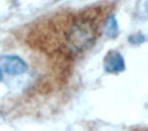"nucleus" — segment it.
<instances>
[{"label":"nucleus","instance_id":"obj_1","mask_svg":"<svg viewBox=\"0 0 148 131\" xmlns=\"http://www.w3.org/2000/svg\"><path fill=\"white\" fill-rule=\"evenodd\" d=\"M110 13L109 6L99 5L78 12L59 14L66 50L71 54H80L91 48Z\"/></svg>","mask_w":148,"mask_h":131},{"label":"nucleus","instance_id":"obj_6","mask_svg":"<svg viewBox=\"0 0 148 131\" xmlns=\"http://www.w3.org/2000/svg\"><path fill=\"white\" fill-rule=\"evenodd\" d=\"M2 77H3V76H2V71H1V70H0V80L2 79Z\"/></svg>","mask_w":148,"mask_h":131},{"label":"nucleus","instance_id":"obj_5","mask_svg":"<svg viewBox=\"0 0 148 131\" xmlns=\"http://www.w3.org/2000/svg\"><path fill=\"white\" fill-rule=\"evenodd\" d=\"M145 36L142 34H138V35H133L129 38V41L132 44H142L145 42Z\"/></svg>","mask_w":148,"mask_h":131},{"label":"nucleus","instance_id":"obj_3","mask_svg":"<svg viewBox=\"0 0 148 131\" xmlns=\"http://www.w3.org/2000/svg\"><path fill=\"white\" fill-rule=\"evenodd\" d=\"M103 67L109 73H118L125 70V61L123 56L117 51H110L105 57Z\"/></svg>","mask_w":148,"mask_h":131},{"label":"nucleus","instance_id":"obj_4","mask_svg":"<svg viewBox=\"0 0 148 131\" xmlns=\"http://www.w3.org/2000/svg\"><path fill=\"white\" fill-rule=\"evenodd\" d=\"M103 33L106 34L107 37L112 38V39L117 37L119 28H118L117 19H116L114 13H110L107 17L105 23H103Z\"/></svg>","mask_w":148,"mask_h":131},{"label":"nucleus","instance_id":"obj_2","mask_svg":"<svg viewBox=\"0 0 148 131\" xmlns=\"http://www.w3.org/2000/svg\"><path fill=\"white\" fill-rule=\"evenodd\" d=\"M27 65L21 57L15 55H4L0 58V70L10 75L25 73Z\"/></svg>","mask_w":148,"mask_h":131}]
</instances>
